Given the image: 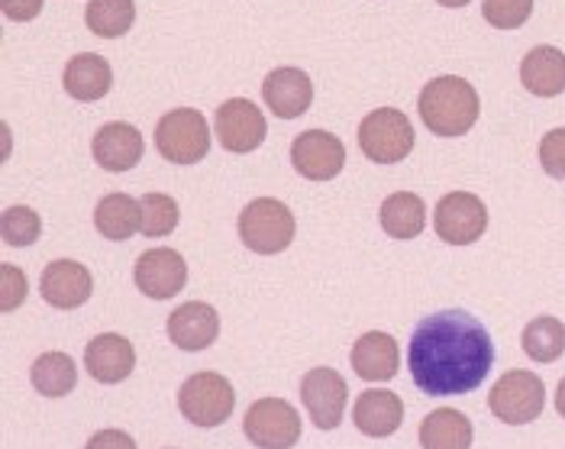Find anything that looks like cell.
<instances>
[{
	"mask_svg": "<svg viewBox=\"0 0 565 449\" xmlns=\"http://www.w3.org/2000/svg\"><path fill=\"white\" fill-rule=\"evenodd\" d=\"M295 233H298V224H295L291 207L275 197H259L246 204L239 214V239L246 249L259 256L285 253L295 243Z\"/></svg>",
	"mask_w": 565,
	"mask_h": 449,
	"instance_id": "3",
	"label": "cell"
},
{
	"mask_svg": "<svg viewBox=\"0 0 565 449\" xmlns=\"http://www.w3.org/2000/svg\"><path fill=\"white\" fill-rule=\"evenodd\" d=\"M136 288L152 301H169L188 285V263L174 249H149L136 259Z\"/></svg>",
	"mask_w": 565,
	"mask_h": 449,
	"instance_id": "13",
	"label": "cell"
},
{
	"mask_svg": "<svg viewBox=\"0 0 565 449\" xmlns=\"http://www.w3.org/2000/svg\"><path fill=\"white\" fill-rule=\"evenodd\" d=\"M472 420L462 410L439 407L420 424V447L424 449H469L472 447Z\"/></svg>",
	"mask_w": 565,
	"mask_h": 449,
	"instance_id": "25",
	"label": "cell"
},
{
	"mask_svg": "<svg viewBox=\"0 0 565 449\" xmlns=\"http://www.w3.org/2000/svg\"><path fill=\"white\" fill-rule=\"evenodd\" d=\"M90 152H94V162L104 172L120 175V172H130L142 162L146 142H142V133L132 124H104L94 133Z\"/></svg>",
	"mask_w": 565,
	"mask_h": 449,
	"instance_id": "15",
	"label": "cell"
},
{
	"mask_svg": "<svg viewBox=\"0 0 565 449\" xmlns=\"http://www.w3.org/2000/svg\"><path fill=\"white\" fill-rule=\"evenodd\" d=\"M0 10H3V17L13 20V23H30V20L40 17L43 0H0Z\"/></svg>",
	"mask_w": 565,
	"mask_h": 449,
	"instance_id": "34",
	"label": "cell"
},
{
	"mask_svg": "<svg viewBox=\"0 0 565 449\" xmlns=\"http://www.w3.org/2000/svg\"><path fill=\"white\" fill-rule=\"evenodd\" d=\"M494 365V340L469 311H436L424 317L407 343V368L424 395H469Z\"/></svg>",
	"mask_w": 565,
	"mask_h": 449,
	"instance_id": "1",
	"label": "cell"
},
{
	"mask_svg": "<svg viewBox=\"0 0 565 449\" xmlns=\"http://www.w3.org/2000/svg\"><path fill=\"white\" fill-rule=\"evenodd\" d=\"M439 7H466V3H472V0H436Z\"/></svg>",
	"mask_w": 565,
	"mask_h": 449,
	"instance_id": "37",
	"label": "cell"
},
{
	"mask_svg": "<svg viewBox=\"0 0 565 449\" xmlns=\"http://www.w3.org/2000/svg\"><path fill=\"white\" fill-rule=\"evenodd\" d=\"M521 85L536 97H559L565 90V55L556 45H536L523 55Z\"/></svg>",
	"mask_w": 565,
	"mask_h": 449,
	"instance_id": "21",
	"label": "cell"
},
{
	"mask_svg": "<svg viewBox=\"0 0 565 449\" xmlns=\"http://www.w3.org/2000/svg\"><path fill=\"white\" fill-rule=\"evenodd\" d=\"M556 410L565 417V378L559 382V388H556Z\"/></svg>",
	"mask_w": 565,
	"mask_h": 449,
	"instance_id": "36",
	"label": "cell"
},
{
	"mask_svg": "<svg viewBox=\"0 0 565 449\" xmlns=\"http://www.w3.org/2000/svg\"><path fill=\"white\" fill-rule=\"evenodd\" d=\"M85 368L94 382L117 385V382L130 378V372L136 368V350L120 333H100L87 343Z\"/></svg>",
	"mask_w": 565,
	"mask_h": 449,
	"instance_id": "17",
	"label": "cell"
},
{
	"mask_svg": "<svg viewBox=\"0 0 565 449\" xmlns=\"http://www.w3.org/2000/svg\"><path fill=\"white\" fill-rule=\"evenodd\" d=\"M262 97H265V107L275 117L298 120V117H305L310 100H313V85H310L307 72L288 65V68L268 72V78L262 82Z\"/></svg>",
	"mask_w": 565,
	"mask_h": 449,
	"instance_id": "16",
	"label": "cell"
},
{
	"mask_svg": "<svg viewBox=\"0 0 565 449\" xmlns=\"http://www.w3.org/2000/svg\"><path fill=\"white\" fill-rule=\"evenodd\" d=\"M26 275L17 269V266H10V263H3L0 266V308L10 314V311H17L23 301H26Z\"/></svg>",
	"mask_w": 565,
	"mask_h": 449,
	"instance_id": "32",
	"label": "cell"
},
{
	"mask_svg": "<svg viewBox=\"0 0 565 449\" xmlns=\"http://www.w3.org/2000/svg\"><path fill=\"white\" fill-rule=\"evenodd\" d=\"M349 388L343 375L337 368H310L301 382V402H305L307 414L313 420L317 430H337L347 410Z\"/></svg>",
	"mask_w": 565,
	"mask_h": 449,
	"instance_id": "10",
	"label": "cell"
},
{
	"mask_svg": "<svg viewBox=\"0 0 565 449\" xmlns=\"http://www.w3.org/2000/svg\"><path fill=\"white\" fill-rule=\"evenodd\" d=\"M436 236L449 246H472L488 229V211L484 201L469 191H449L434 214Z\"/></svg>",
	"mask_w": 565,
	"mask_h": 449,
	"instance_id": "9",
	"label": "cell"
},
{
	"mask_svg": "<svg viewBox=\"0 0 565 449\" xmlns=\"http://www.w3.org/2000/svg\"><path fill=\"white\" fill-rule=\"evenodd\" d=\"M379 221L392 239H417L427 226V204L411 191H394L382 201Z\"/></svg>",
	"mask_w": 565,
	"mask_h": 449,
	"instance_id": "24",
	"label": "cell"
},
{
	"mask_svg": "<svg viewBox=\"0 0 565 449\" xmlns=\"http://www.w3.org/2000/svg\"><path fill=\"white\" fill-rule=\"evenodd\" d=\"M417 110L434 136H466L479 120V90L459 75H439L424 85Z\"/></svg>",
	"mask_w": 565,
	"mask_h": 449,
	"instance_id": "2",
	"label": "cell"
},
{
	"mask_svg": "<svg viewBox=\"0 0 565 449\" xmlns=\"http://www.w3.org/2000/svg\"><path fill=\"white\" fill-rule=\"evenodd\" d=\"M62 85H65V90H68L75 100H82V104L100 100V97H107V90L114 85L110 62H107L104 55L82 52V55H75V58L65 65Z\"/></svg>",
	"mask_w": 565,
	"mask_h": 449,
	"instance_id": "22",
	"label": "cell"
},
{
	"mask_svg": "<svg viewBox=\"0 0 565 449\" xmlns=\"http://www.w3.org/2000/svg\"><path fill=\"white\" fill-rule=\"evenodd\" d=\"M94 226L104 239L110 243H127L132 233H142V204L132 201L130 194L114 191L107 194L97 211H94Z\"/></svg>",
	"mask_w": 565,
	"mask_h": 449,
	"instance_id": "23",
	"label": "cell"
},
{
	"mask_svg": "<svg viewBox=\"0 0 565 449\" xmlns=\"http://www.w3.org/2000/svg\"><path fill=\"white\" fill-rule=\"evenodd\" d=\"M0 236L7 246H33L43 236V221L33 207H7L0 217Z\"/></svg>",
	"mask_w": 565,
	"mask_h": 449,
	"instance_id": "29",
	"label": "cell"
},
{
	"mask_svg": "<svg viewBox=\"0 0 565 449\" xmlns=\"http://www.w3.org/2000/svg\"><path fill=\"white\" fill-rule=\"evenodd\" d=\"M30 382L45 398H65L78 385V368L68 353H45L33 362Z\"/></svg>",
	"mask_w": 565,
	"mask_h": 449,
	"instance_id": "26",
	"label": "cell"
},
{
	"mask_svg": "<svg viewBox=\"0 0 565 449\" xmlns=\"http://www.w3.org/2000/svg\"><path fill=\"white\" fill-rule=\"evenodd\" d=\"M220 336V314L204 304V301H191L174 308L169 317V340L184 353H201L207 346H214Z\"/></svg>",
	"mask_w": 565,
	"mask_h": 449,
	"instance_id": "18",
	"label": "cell"
},
{
	"mask_svg": "<svg viewBox=\"0 0 565 449\" xmlns=\"http://www.w3.org/2000/svg\"><path fill=\"white\" fill-rule=\"evenodd\" d=\"M142 233L146 236H169L174 226H178V204H174L169 194H159V191H152V194H146L142 201Z\"/></svg>",
	"mask_w": 565,
	"mask_h": 449,
	"instance_id": "30",
	"label": "cell"
},
{
	"mask_svg": "<svg viewBox=\"0 0 565 449\" xmlns=\"http://www.w3.org/2000/svg\"><path fill=\"white\" fill-rule=\"evenodd\" d=\"M85 449H136L130 434H124V430H100V434H94L90 440H87Z\"/></svg>",
	"mask_w": 565,
	"mask_h": 449,
	"instance_id": "35",
	"label": "cell"
},
{
	"mask_svg": "<svg viewBox=\"0 0 565 449\" xmlns=\"http://www.w3.org/2000/svg\"><path fill=\"white\" fill-rule=\"evenodd\" d=\"M214 127H217L220 146L226 152H236V156H246V152L259 149L265 142V133H268V124H265L262 110L246 97H233V100L220 104Z\"/></svg>",
	"mask_w": 565,
	"mask_h": 449,
	"instance_id": "11",
	"label": "cell"
},
{
	"mask_svg": "<svg viewBox=\"0 0 565 449\" xmlns=\"http://www.w3.org/2000/svg\"><path fill=\"white\" fill-rule=\"evenodd\" d=\"M349 362L362 382H392L401 368V346L388 333L372 330L355 340Z\"/></svg>",
	"mask_w": 565,
	"mask_h": 449,
	"instance_id": "19",
	"label": "cell"
},
{
	"mask_svg": "<svg viewBox=\"0 0 565 449\" xmlns=\"http://www.w3.org/2000/svg\"><path fill=\"white\" fill-rule=\"evenodd\" d=\"M243 434L259 449H291L301 440V414L281 398H259L243 417Z\"/></svg>",
	"mask_w": 565,
	"mask_h": 449,
	"instance_id": "8",
	"label": "cell"
},
{
	"mask_svg": "<svg viewBox=\"0 0 565 449\" xmlns=\"http://www.w3.org/2000/svg\"><path fill=\"white\" fill-rule=\"evenodd\" d=\"M352 424L365 437H392L404 424V402L388 388H369L355 398Z\"/></svg>",
	"mask_w": 565,
	"mask_h": 449,
	"instance_id": "20",
	"label": "cell"
},
{
	"mask_svg": "<svg viewBox=\"0 0 565 449\" xmlns=\"http://www.w3.org/2000/svg\"><path fill=\"white\" fill-rule=\"evenodd\" d=\"M359 146H362L365 159H372L379 165H397L414 149V127H411L407 114H401L394 107L372 110L359 124Z\"/></svg>",
	"mask_w": 565,
	"mask_h": 449,
	"instance_id": "6",
	"label": "cell"
},
{
	"mask_svg": "<svg viewBox=\"0 0 565 449\" xmlns=\"http://www.w3.org/2000/svg\"><path fill=\"white\" fill-rule=\"evenodd\" d=\"M481 13L494 30H521L533 13V0H484Z\"/></svg>",
	"mask_w": 565,
	"mask_h": 449,
	"instance_id": "31",
	"label": "cell"
},
{
	"mask_svg": "<svg viewBox=\"0 0 565 449\" xmlns=\"http://www.w3.org/2000/svg\"><path fill=\"white\" fill-rule=\"evenodd\" d=\"M540 165L546 175L553 179H565V127L550 130L540 142Z\"/></svg>",
	"mask_w": 565,
	"mask_h": 449,
	"instance_id": "33",
	"label": "cell"
},
{
	"mask_svg": "<svg viewBox=\"0 0 565 449\" xmlns=\"http://www.w3.org/2000/svg\"><path fill=\"white\" fill-rule=\"evenodd\" d=\"M291 165L310 181H333L347 165V149L340 136L327 130H307L291 142Z\"/></svg>",
	"mask_w": 565,
	"mask_h": 449,
	"instance_id": "12",
	"label": "cell"
},
{
	"mask_svg": "<svg viewBox=\"0 0 565 449\" xmlns=\"http://www.w3.org/2000/svg\"><path fill=\"white\" fill-rule=\"evenodd\" d=\"M523 353L533 362H556L565 353V327L556 317H536L521 336Z\"/></svg>",
	"mask_w": 565,
	"mask_h": 449,
	"instance_id": "28",
	"label": "cell"
},
{
	"mask_svg": "<svg viewBox=\"0 0 565 449\" xmlns=\"http://www.w3.org/2000/svg\"><path fill=\"white\" fill-rule=\"evenodd\" d=\"M40 291H43L45 304H52L58 311H75L90 298L94 278H90L87 266L75 263V259H55L43 269Z\"/></svg>",
	"mask_w": 565,
	"mask_h": 449,
	"instance_id": "14",
	"label": "cell"
},
{
	"mask_svg": "<svg viewBox=\"0 0 565 449\" xmlns=\"http://www.w3.org/2000/svg\"><path fill=\"white\" fill-rule=\"evenodd\" d=\"M87 30L100 40H117L130 33L136 20V3L132 0H87L85 10Z\"/></svg>",
	"mask_w": 565,
	"mask_h": 449,
	"instance_id": "27",
	"label": "cell"
},
{
	"mask_svg": "<svg viewBox=\"0 0 565 449\" xmlns=\"http://www.w3.org/2000/svg\"><path fill=\"white\" fill-rule=\"evenodd\" d=\"M488 407L498 420H504L511 427L533 424L546 407V385L540 375H533L526 368H514L494 382V388L488 395Z\"/></svg>",
	"mask_w": 565,
	"mask_h": 449,
	"instance_id": "5",
	"label": "cell"
},
{
	"mask_svg": "<svg viewBox=\"0 0 565 449\" xmlns=\"http://www.w3.org/2000/svg\"><path fill=\"white\" fill-rule=\"evenodd\" d=\"M178 407L194 427H220L236 407V392L220 372H198L181 385Z\"/></svg>",
	"mask_w": 565,
	"mask_h": 449,
	"instance_id": "7",
	"label": "cell"
},
{
	"mask_svg": "<svg viewBox=\"0 0 565 449\" xmlns=\"http://www.w3.org/2000/svg\"><path fill=\"white\" fill-rule=\"evenodd\" d=\"M156 149L166 162L194 165L211 152V127L201 110L178 107L169 110L156 127Z\"/></svg>",
	"mask_w": 565,
	"mask_h": 449,
	"instance_id": "4",
	"label": "cell"
}]
</instances>
